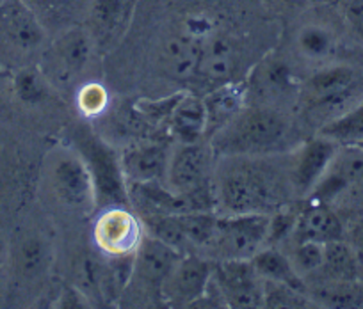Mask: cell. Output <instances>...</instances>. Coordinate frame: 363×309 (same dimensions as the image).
Segmentation results:
<instances>
[{
    "mask_svg": "<svg viewBox=\"0 0 363 309\" xmlns=\"http://www.w3.org/2000/svg\"><path fill=\"white\" fill-rule=\"evenodd\" d=\"M214 194L226 215H271L281 210L294 194L291 169L264 155L225 157L218 169Z\"/></svg>",
    "mask_w": 363,
    "mask_h": 309,
    "instance_id": "obj_1",
    "label": "cell"
},
{
    "mask_svg": "<svg viewBox=\"0 0 363 309\" xmlns=\"http://www.w3.org/2000/svg\"><path fill=\"white\" fill-rule=\"evenodd\" d=\"M291 124L280 109L267 105L244 107L211 139V148L223 157L269 155L287 141Z\"/></svg>",
    "mask_w": 363,
    "mask_h": 309,
    "instance_id": "obj_2",
    "label": "cell"
},
{
    "mask_svg": "<svg viewBox=\"0 0 363 309\" xmlns=\"http://www.w3.org/2000/svg\"><path fill=\"white\" fill-rule=\"evenodd\" d=\"M358 75L347 66H335L315 73L299 89L298 102L310 123L328 124L362 102Z\"/></svg>",
    "mask_w": 363,
    "mask_h": 309,
    "instance_id": "obj_3",
    "label": "cell"
},
{
    "mask_svg": "<svg viewBox=\"0 0 363 309\" xmlns=\"http://www.w3.org/2000/svg\"><path fill=\"white\" fill-rule=\"evenodd\" d=\"M212 148L198 142L182 144L167 162V187L187 201L191 210H211Z\"/></svg>",
    "mask_w": 363,
    "mask_h": 309,
    "instance_id": "obj_4",
    "label": "cell"
},
{
    "mask_svg": "<svg viewBox=\"0 0 363 309\" xmlns=\"http://www.w3.org/2000/svg\"><path fill=\"white\" fill-rule=\"evenodd\" d=\"M95 41L84 25L72 27L54 36V41L43 50L41 73L48 84L59 91H68L79 82L93 54Z\"/></svg>",
    "mask_w": 363,
    "mask_h": 309,
    "instance_id": "obj_5",
    "label": "cell"
},
{
    "mask_svg": "<svg viewBox=\"0 0 363 309\" xmlns=\"http://www.w3.org/2000/svg\"><path fill=\"white\" fill-rule=\"evenodd\" d=\"M269 218L264 214L225 215L216 218L208 251L219 260H251L267 245Z\"/></svg>",
    "mask_w": 363,
    "mask_h": 309,
    "instance_id": "obj_6",
    "label": "cell"
},
{
    "mask_svg": "<svg viewBox=\"0 0 363 309\" xmlns=\"http://www.w3.org/2000/svg\"><path fill=\"white\" fill-rule=\"evenodd\" d=\"M77 146L95 183L96 206H125L128 203V183L113 149L86 132L79 134Z\"/></svg>",
    "mask_w": 363,
    "mask_h": 309,
    "instance_id": "obj_7",
    "label": "cell"
},
{
    "mask_svg": "<svg viewBox=\"0 0 363 309\" xmlns=\"http://www.w3.org/2000/svg\"><path fill=\"white\" fill-rule=\"evenodd\" d=\"M48 34L26 0H0V48L9 55L40 50Z\"/></svg>",
    "mask_w": 363,
    "mask_h": 309,
    "instance_id": "obj_8",
    "label": "cell"
},
{
    "mask_svg": "<svg viewBox=\"0 0 363 309\" xmlns=\"http://www.w3.org/2000/svg\"><path fill=\"white\" fill-rule=\"evenodd\" d=\"M180 256L182 252L159 238L143 237L134 255V272L127 288L139 290L153 302H162V284Z\"/></svg>",
    "mask_w": 363,
    "mask_h": 309,
    "instance_id": "obj_9",
    "label": "cell"
},
{
    "mask_svg": "<svg viewBox=\"0 0 363 309\" xmlns=\"http://www.w3.org/2000/svg\"><path fill=\"white\" fill-rule=\"evenodd\" d=\"M143 237L141 221L125 206L106 208L93 226V242L107 258L135 255Z\"/></svg>",
    "mask_w": 363,
    "mask_h": 309,
    "instance_id": "obj_10",
    "label": "cell"
},
{
    "mask_svg": "<svg viewBox=\"0 0 363 309\" xmlns=\"http://www.w3.org/2000/svg\"><path fill=\"white\" fill-rule=\"evenodd\" d=\"M50 178L55 196L69 210L84 215L95 210V183H93L89 169H87L86 162L80 155L65 153V155L55 158Z\"/></svg>",
    "mask_w": 363,
    "mask_h": 309,
    "instance_id": "obj_11",
    "label": "cell"
},
{
    "mask_svg": "<svg viewBox=\"0 0 363 309\" xmlns=\"http://www.w3.org/2000/svg\"><path fill=\"white\" fill-rule=\"evenodd\" d=\"M214 262L182 255L162 284V302L167 305H196L212 283Z\"/></svg>",
    "mask_w": 363,
    "mask_h": 309,
    "instance_id": "obj_12",
    "label": "cell"
},
{
    "mask_svg": "<svg viewBox=\"0 0 363 309\" xmlns=\"http://www.w3.org/2000/svg\"><path fill=\"white\" fill-rule=\"evenodd\" d=\"M251 260H219L214 262L216 286L223 295L226 305L232 308H260L264 305V284L258 281Z\"/></svg>",
    "mask_w": 363,
    "mask_h": 309,
    "instance_id": "obj_13",
    "label": "cell"
},
{
    "mask_svg": "<svg viewBox=\"0 0 363 309\" xmlns=\"http://www.w3.org/2000/svg\"><path fill=\"white\" fill-rule=\"evenodd\" d=\"M138 0H91L84 27L89 30L95 47L109 48L116 43L134 18Z\"/></svg>",
    "mask_w": 363,
    "mask_h": 309,
    "instance_id": "obj_14",
    "label": "cell"
},
{
    "mask_svg": "<svg viewBox=\"0 0 363 309\" xmlns=\"http://www.w3.org/2000/svg\"><path fill=\"white\" fill-rule=\"evenodd\" d=\"M338 153V144L331 139L320 137L306 142L298 153L291 168L292 187L296 196H310L317 183L324 178Z\"/></svg>",
    "mask_w": 363,
    "mask_h": 309,
    "instance_id": "obj_15",
    "label": "cell"
},
{
    "mask_svg": "<svg viewBox=\"0 0 363 309\" xmlns=\"http://www.w3.org/2000/svg\"><path fill=\"white\" fill-rule=\"evenodd\" d=\"M239 50L235 41L226 34H212L203 40L200 61H198L194 78L208 82L216 88L232 81L239 64Z\"/></svg>",
    "mask_w": 363,
    "mask_h": 309,
    "instance_id": "obj_16",
    "label": "cell"
},
{
    "mask_svg": "<svg viewBox=\"0 0 363 309\" xmlns=\"http://www.w3.org/2000/svg\"><path fill=\"white\" fill-rule=\"evenodd\" d=\"M203 40L205 37L194 33L193 29L173 34L164 43L162 54H160V64H162L164 73H167L174 81L194 78Z\"/></svg>",
    "mask_w": 363,
    "mask_h": 309,
    "instance_id": "obj_17",
    "label": "cell"
},
{
    "mask_svg": "<svg viewBox=\"0 0 363 309\" xmlns=\"http://www.w3.org/2000/svg\"><path fill=\"white\" fill-rule=\"evenodd\" d=\"M127 183L160 182L167 171V149L159 142L130 146L120 158Z\"/></svg>",
    "mask_w": 363,
    "mask_h": 309,
    "instance_id": "obj_18",
    "label": "cell"
},
{
    "mask_svg": "<svg viewBox=\"0 0 363 309\" xmlns=\"http://www.w3.org/2000/svg\"><path fill=\"white\" fill-rule=\"evenodd\" d=\"M292 238L296 244L301 242L328 244L333 240H344V228L340 218L328 204L315 201L298 214L292 229Z\"/></svg>",
    "mask_w": 363,
    "mask_h": 309,
    "instance_id": "obj_19",
    "label": "cell"
},
{
    "mask_svg": "<svg viewBox=\"0 0 363 309\" xmlns=\"http://www.w3.org/2000/svg\"><path fill=\"white\" fill-rule=\"evenodd\" d=\"M48 36L84 25L91 0H26Z\"/></svg>",
    "mask_w": 363,
    "mask_h": 309,
    "instance_id": "obj_20",
    "label": "cell"
},
{
    "mask_svg": "<svg viewBox=\"0 0 363 309\" xmlns=\"http://www.w3.org/2000/svg\"><path fill=\"white\" fill-rule=\"evenodd\" d=\"M167 132L182 144L198 142L207 135V109L205 102L194 95L182 93L167 117Z\"/></svg>",
    "mask_w": 363,
    "mask_h": 309,
    "instance_id": "obj_21",
    "label": "cell"
},
{
    "mask_svg": "<svg viewBox=\"0 0 363 309\" xmlns=\"http://www.w3.org/2000/svg\"><path fill=\"white\" fill-rule=\"evenodd\" d=\"M247 98V86L244 82L230 81L211 89L203 98L207 109V135H214L233 116L244 109Z\"/></svg>",
    "mask_w": 363,
    "mask_h": 309,
    "instance_id": "obj_22",
    "label": "cell"
},
{
    "mask_svg": "<svg viewBox=\"0 0 363 309\" xmlns=\"http://www.w3.org/2000/svg\"><path fill=\"white\" fill-rule=\"evenodd\" d=\"M251 88L264 100H287L291 95H299L294 89L292 73L287 64L278 59H265L251 76Z\"/></svg>",
    "mask_w": 363,
    "mask_h": 309,
    "instance_id": "obj_23",
    "label": "cell"
},
{
    "mask_svg": "<svg viewBox=\"0 0 363 309\" xmlns=\"http://www.w3.org/2000/svg\"><path fill=\"white\" fill-rule=\"evenodd\" d=\"M15 262L16 274L23 279H38L47 272L52 262V251L48 242L38 235H27L18 242L15 249Z\"/></svg>",
    "mask_w": 363,
    "mask_h": 309,
    "instance_id": "obj_24",
    "label": "cell"
},
{
    "mask_svg": "<svg viewBox=\"0 0 363 309\" xmlns=\"http://www.w3.org/2000/svg\"><path fill=\"white\" fill-rule=\"evenodd\" d=\"M251 263H253L258 276L264 277L265 281L289 284V286L296 288V290L305 291L306 286L303 283L301 276L298 274V270L294 269L291 260L285 258L278 249H274V245L258 251L251 258Z\"/></svg>",
    "mask_w": 363,
    "mask_h": 309,
    "instance_id": "obj_25",
    "label": "cell"
},
{
    "mask_svg": "<svg viewBox=\"0 0 363 309\" xmlns=\"http://www.w3.org/2000/svg\"><path fill=\"white\" fill-rule=\"evenodd\" d=\"M320 269L328 279L356 281L358 276V252L344 240H333L324 244V263Z\"/></svg>",
    "mask_w": 363,
    "mask_h": 309,
    "instance_id": "obj_26",
    "label": "cell"
},
{
    "mask_svg": "<svg viewBox=\"0 0 363 309\" xmlns=\"http://www.w3.org/2000/svg\"><path fill=\"white\" fill-rule=\"evenodd\" d=\"M294 45L306 59H324L333 52L335 34L319 22H305L296 30Z\"/></svg>",
    "mask_w": 363,
    "mask_h": 309,
    "instance_id": "obj_27",
    "label": "cell"
},
{
    "mask_svg": "<svg viewBox=\"0 0 363 309\" xmlns=\"http://www.w3.org/2000/svg\"><path fill=\"white\" fill-rule=\"evenodd\" d=\"M320 135L331 139L338 146L356 148L363 142V100L320 128Z\"/></svg>",
    "mask_w": 363,
    "mask_h": 309,
    "instance_id": "obj_28",
    "label": "cell"
},
{
    "mask_svg": "<svg viewBox=\"0 0 363 309\" xmlns=\"http://www.w3.org/2000/svg\"><path fill=\"white\" fill-rule=\"evenodd\" d=\"M317 301L331 308H352L363 301L362 291L354 284V281H337L330 279V283L323 284L315 290Z\"/></svg>",
    "mask_w": 363,
    "mask_h": 309,
    "instance_id": "obj_29",
    "label": "cell"
},
{
    "mask_svg": "<svg viewBox=\"0 0 363 309\" xmlns=\"http://www.w3.org/2000/svg\"><path fill=\"white\" fill-rule=\"evenodd\" d=\"M48 81L36 68H23L15 76V91L26 103H38L47 95Z\"/></svg>",
    "mask_w": 363,
    "mask_h": 309,
    "instance_id": "obj_30",
    "label": "cell"
},
{
    "mask_svg": "<svg viewBox=\"0 0 363 309\" xmlns=\"http://www.w3.org/2000/svg\"><path fill=\"white\" fill-rule=\"evenodd\" d=\"M77 107L84 117H99L109 107V93L96 82L82 86L77 91Z\"/></svg>",
    "mask_w": 363,
    "mask_h": 309,
    "instance_id": "obj_31",
    "label": "cell"
},
{
    "mask_svg": "<svg viewBox=\"0 0 363 309\" xmlns=\"http://www.w3.org/2000/svg\"><path fill=\"white\" fill-rule=\"evenodd\" d=\"M306 302L305 291L272 281L264 283V305L267 308H303Z\"/></svg>",
    "mask_w": 363,
    "mask_h": 309,
    "instance_id": "obj_32",
    "label": "cell"
},
{
    "mask_svg": "<svg viewBox=\"0 0 363 309\" xmlns=\"http://www.w3.org/2000/svg\"><path fill=\"white\" fill-rule=\"evenodd\" d=\"M324 263V244H317V242H301L296 244L294 249V269L298 270L299 276L305 274H312L320 270Z\"/></svg>",
    "mask_w": 363,
    "mask_h": 309,
    "instance_id": "obj_33",
    "label": "cell"
},
{
    "mask_svg": "<svg viewBox=\"0 0 363 309\" xmlns=\"http://www.w3.org/2000/svg\"><path fill=\"white\" fill-rule=\"evenodd\" d=\"M262 2L271 15L281 20H296L312 11L323 0H262Z\"/></svg>",
    "mask_w": 363,
    "mask_h": 309,
    "instance_id": "obj_34",
    "label": "cell"
},
{
    "mask_svg": "<svg viewBox=\"0 0 363 309\" xmlns=\"http://www.w3.org/2000/svg\"><path fill=\"white\" fill-rule=\"evenodd\" d=\"M296 217L298 214L294 211H285L284 208L277 211V215H272L269 218V237H267V244L274 245L278 242L284 240L285 237L292 235V229H294L296 224Z\"/></svg>",
    "mask_w": 363,
    "mask_h": 309,
    "instance_id": "obj_35",
    "label": "cell"
},
{
    "mask_svg": "<svg viewBox=\"0 0 363 309\" xmlns=\"http://www.w3.org/2000/svg\"><path fill=\"white\" fill-rule=\"evenodd\" d=\"M344 15L349 25L363 37V0H345Z\"/></svg>",
    "mask_w": 363,
    "mask_h": 309,
    "instance_id": "obj_36",
    "label": "cell"
},
{
    "mask_svg": "<svg viewBox=\"0 0 363 309\" xmlns=\"http://www.w3.org/2000/svg\"><path fill=\"white\" fill-rule=\"evenodd\" d=\"M349 238H351V245L354 247V251L363 256V218L352 226Z\"/></svg>",
    "mask_w": 363,
    "mask_h": 309,
    "instance_id": "obj_37",
    "label": "cell"
},
{
    "mask_svg": "<svg viewBox=\"0 0 363 309\" xmlns=\"http://www.w3.org/2000/svg\"><path fill=\"white\" fill-rule=\"evenodd\" d=\"M356 148H362V149H363V142H362V144H359V146H356Z\"/></svg>",
    "mask_w": 363,
    "mask_h": 309,
    "instance_id": "obj_38",
    "label": "cell"
}]
</instances>
